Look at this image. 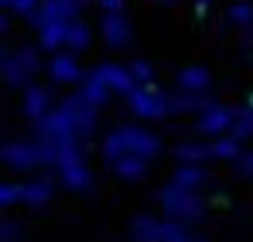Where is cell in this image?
I'll return each mask as SVG.
<instances>
[{
  "instance_id": "obj_1",
  "label": "cell",
  "mask_w": 253,
  "mask_h": 242,
  "mask_svg": "<svg viewBox=\"0 0 253 242\" xmlns=\"http://www.w3.org/2000/svg\"><path fill=\"white\" fill-rule=\"evenodd\" d=\"M158 205H161L165 218L185 222V225L206 222V202H202V195H199V191H188V188H178L174 181H168V184L158 191Z\"/></svg>"
},
{
  "instance_id": "obj_2",
  "label": "cell",
  "mask_w": 253,
  "mask_h": 242,
  "mask_svg": "<svg viewBox=\"0 0 253 242\" xmlns=\"http://www.w3.org/2000/svg\"><path fill=\"white\" fill-rule=\"evenodd\" d=\"M42 48H14V44H3V55H0V72H3V82L7 89H28L31 79L42 72Z\"/></svg>"
},
{
  "instance_id": "obj_3",
  "label": "cell",
  "mask_w": 253,
  "mask_h": 242,
  "mask_svg": "<svg viewBox=\"0 0 253 242\" xmlns=\"http://www.w3.org/2000/svg\"><path fill=\"white\" fill-rule=\"evenodd\" d=\"M85 143L83 140H65L62 143V157H58V181H62V188H69V191H76V195H83L92 188V171H89V164H85Z\"/></svg>"
},
{
  "instance_id": "obj_4",
  "label": "cell",
  "mask_w": 253,
  "mask_h": 242,
  "mask_svg": "<svg viewBox=\"0 0 253 242\" xmlns=\"http://www.w3.org/2000/svg\"><path fill=\"white\" fill-rule=\"evenodd\" d=\"M126 106H130V113L137 116V120H168V92L161 89V85H130L124 92Z\"/></svg>"
},
{
  "instance_id": "obj_5",
  "label": "cell",
  "mask_w": 253,
  "mask_h": 242,
  "mask_svg": "<svg viewBox=\"0 0 253 242\" xmlns=\"http://www.w3.org/2000/svg\"><path fill=\"white\" fill-rule=\"evenodd\" d=\"M58 109L72 120V130H76V137L79 140H89V137H96V120H99V109L85 99L83 92H72V96H65L62 103H58Z\"/></svg>"
},
{
  "instance_id": "obj_6",
  "label": "cell",
  "mask_w": 253,
  "mask_h": 242,
  "mask_svg": "<svg viewBox=\"0 0 253 242\" xmlns=\"http://www.w3.org/2000/svg\"><path fill=\"white\" fill-rule=\"evenodd\" d=\"M0 161L14 174H28V171L42 167V143L38 140H7L0 150Z\"/></svg>"
},
{
  "instance_id": "obj_7",
  "label": "cell",
  "mask_w": 253,
  "mask_h": 242,
  "mask_svg": "<svg viewBox=\"0 0 253 242\" xmlns=\"http://www.w3.org/2000/svg\"><path fill=\"white\" fill-rule=\"evenodd\" d=\"M83 3H85V0H42V7L28 17V24H31L35 31H42L44 24H51V21H65V24H72V21H79Z\"/></svg>"
},
{
  "instance_id": "obj_8",
  "label": "cell",
  "mask_w": 253,
  "mask_h": 242,
  "mask_svg": "<svg viewBox=\"0 0 253 242\" xmlns=\"http://www.w3.org/2000/svg\"><path fill=\"white\" fill-rule=\"evenodd\" d=\"M233 123H236V109H233V106H226V103H209V106L195 116V130H199L202 137L215 140V137L229 133Z\"/></svg>"
},
{
  "instance_id": "obj_9",
  "label": "cell",
  "mask_w": 253,
  "mask_h": 242,
  "mask_svg": "<svg viewBox=\"0 0 253 242\" xmlns=\"http://www.w3.org/2000/svg\"><path fill=\"white\" fill-rule=\"evenodd\" d=\"M85 72L83 65H79V55L76 51H55L51 58H48V79L55 82V85H83L85 82Z\"/></svg>"
},
{
  "instance_id": "obj_10",
  "label": "cell",
  "mask_w": 253,
  "mask_h": 242,
  "mask_svg": "<svg viewBox=\"0 0 253 242\" xmlns=\"http://www.w3.org/2000/svg\"><path fill=\"white\" fill-rule=\"evenodd\" d=\"M120 133H124V143H126L130 154H140V157H147V161H154V157L165 154V140H161L158 133H151L147 126H130V123H124Z\"/></svg>"
},
{
  "instance_id": "obj_11",
  "label": "cell",
  "mask_w": 253,
  "mask_h": 242,
  "mask_svg": "<svg viewBox=\"0 0 253 242\" xmlns=\"http://www.w3.org/2000/svg\"><path fill=\"white\" fill-rule=\"evenodd\" d=\"M55 109V92L48 89V85H28V89H21V113H24V120L38 123L42 116H48Z\"/></svg>"
},
{
  "instance_id": "obj_12",
  "label": "cell",
  "mask_w": 253,
  "mask_h": 242,
  "mask_svg": "<svg viewBox=\"0 0 253 242\" xmlns=\"http://www.w3.org/2000/svg\"><path fill=\"white\" fill-rule=\"evenodd\" d=\"M99 35H103V41L113 51H120V48H126L133 41V24H130V17H126L124 10L120 14H103L99 17Z\"/></svg>"
},
{
  "instance_id": "obj_13",
  "label": "cell",
  "mask_w": 253,
  "mask_h": 242,
  "mask_svg": "<svg viewBox=\"0 0 253 242\" xmlns=\"http://www.w3.org/2000/svg\"><path fill=\"white\" fill-rule=\"evenodd\" d=\"M130 242H168V218L161 215H133L130 218Z\"/></svg>"
},
{
  "instance_id": "obj_14",
  "label": "cell",
  "mask_w": 253,
  "mask_h": 242,
  "mask_svg": "<svg viewBox=\"0 0 253 242\" xmlns=\"http://www.w3.org/2000/svg\"><path fill=\"white\" fill-rule=\"evenodd\" d=\"M209 103H215L209 92H185V89H174L168 92V116H188V113H202Z\"/></svg>"
},
{
  "instance_id": "obj_15",
  "label": "cell",
  "mask_w": 253,
  "mask_h": 242,
  "mask_svg": "<svg viewBox=\"0 0 253 242\" xmlns=\"http://www.w3.org/2000/svg\"><path fill=\"white\" fill-rule=\"evenodd\" d=\"M110 167H113V174H117L124 184H140V181L147 177V171H151V161L140 157V154H126L120 161H113Z\"/></svg>"
},
{
  "instance_id": "obj_16",
  "label": "cell",
  "mask_w": 253,
  "mask_h": 242,
  "mask_svg": "<svg viewBox=\"0 0 253 242\" xmlns=\"http://www.w3.org/2000/svg\"><path fill=\"white\" fill-rule=\"evenodd\" d=\"M171 157L178 164H206L212 161V140H178L171 147Z\"/></svg>"
},
{
  "instance_id": "obj_17",
  "label": "cell",
  "mask_w": 253,
  "mask_h": 242,
  "mask_svg": "<svg viewBox=\"0 0 253 242\" xmlns=\"http://www.w3.org/2000/svg\"><path fill=\"white\" fill-rule=\"evenodd\" d=\"M92 72H96L99 79L106 82V85H110L113 92H120V96H124L126 89L133 85V75H130V65H120V62H99V65H96Z\"/></svg>"
},
{
  "instance_id": "obj_18",
  "label": "cell",
  "mask_w": 253,
  "mask_h": 242,
  "mask_svg": "<svg viewBox=\"0 0 253 242\" xmlns=\"http://www.w3.org/2000/svg\"><path fill=\"white\" fill-rule=\"evenodd\" d=\"M55 198V177H31L24 181V205L28 208H44V205Z\"/></svg>"
},
{
  "instance_id": "obj_19",
  "label": "cell",
  "mask_w": 253,
  "mask_h": 242,
  "mask_svg": "<svg viewBox=\"0 0 253 242\" xmlns=\"http://www.w3.org/2000/svg\"><path fill=\"white\" fill-rule=\"evenodd\" d=\"M171 181H174L178 188L202 191V188L209 184V174H206V167H202V164H178V167L171 171Z\"/></svg>"
},
{
  "instance_id": "obj_20",
  "label": "cell",
  "mask_w": 253,
  "mask_h": 242,
  "mask_svg": "<svg viewBox=\"0 0 253 242\" xmlns=\"http://www.w3.org/2000/svg\"><path fill=\"white\" fill-rule=\"evenodd\" d=\"M174 82H178V89H185V92H209L212 89V72L206 65H185Z\"/></svg>"
},
{
  "instance_id": "obj_21",
  "label": "cell",
  "mask_w": 253,
  "mask_h": 242,
  "mask_svg": "<svg viewBox=\"0 0 253 242\" xmlns=\"http://www.w3.org/2000/svg\"><path fill=\"white\" fill-rule=\"evenodd\" d=\"M79 92H83V96L92 103V106H96V109H106V106H110V99H113V89L99 79L96 72H89V75H85V82L79 85Z\"/></svg>"
},
{
  "instance_id": "obj_22",
  "label": "cell",
  "mask_w": 253,
  "mask_h": 242,
  "mask_svg": "<svg viewBox=\"0 0 253 242\" xmlns=\"http://www.w3.org/2000/svg\"><path fill=\"white\" fill-rule=\"evenodd\" d=\"M65 38H69V24L65 21H51V24H44L42 31H38V48L55 55V51L65 48Z\"/></svg>"
},
{
  "instance_id": "obj_23",
  "label": "cell",
  "mask_w": 253,
  "mask_h": 242,
  "mask_svg": "<svg viewBox=\"0 0 253 242\" xmlns=\"http://www.w3.org/2000/svg\"><path fill=\"white\" fill-rule=\"evenodd\" d=\"M243 140L240 137H233V133H222V137H215L212 140V161H240L243 157Z\"/></svg>"
},
{
  "instance_id": "obj_24",
  "label": "cell",
  "mask_w": 253,
  "mask_h": 242,
  "mask_svg": "<svg viewBox=\"0 0 253 242\" xmlns=\"http://www.w3.org/2000/svg\"><path fill=\"white\" fill-rule=\"evenodd\" d=\"M89 44H92V31H89V24H85L83 17H79V21H72V24H69L65 48H69V51H76V55H83Z\"/></svg>"
},
{
  "instance_id": "obj_25",
  "label": "cell",
  "mask_w": 253,
  "mask_h": 242,
  "mask_svg": "<svg viewBox=\"0 0 253 242\" xmlns=\"http://www.w3.org/2000/svg\"><path fill=\"white\" fill-rule=\"evenodd\" d=\"M226 14H229V24L233 28H240V31H250L253 28V3L250 0H236Z\"/></svg>"
},
{
  "instance_id": "obj_26",
  "label": "cell",
  "mask_w": 253,
  "mask_h": 242,
  "mask_svg": "<svg viewBox=\"0 0 253 242\" xmlns=\"http://www.w3.org/2000/svg\"><path fill=\"white\" fill-rule=\"evenodd\" d=\"M229 133H233V137H240L243 143L253 137V106H250V103L236 109V123H233V130H229Z\"/></svg>"
},
{
  "instance_id": "obj_27",
  "label": "cell",
  "mask_w": 253,
  "mask_h": 242,
  "mask_svg": "<svg viewBox=\"0 0 253 242\" xmlns=\"http://www.w3.org/2000/svg\"><path fill=\"white\" fill-rule=\"evenodd\" d=\"M0 205L10 211V208H17V205H24V184L21 181H3L0 184Z\"/></svg>"
},
{
  "instance_id": "obj_28",
  "label": "cell",
  "mask_w": 253,
  "mask_h": 242,
  "mask_svg": "<svg viewBox=\"0 0 253 242\" xmlns=\"http://www.w3.org/2000/svg\"><path fill=\"white\" fill-rule=\"evenodd\" d=\"M130 75H133L137 85H151L154 82V65L147 58H137V62H130Z\"/></svg>"
},
{
  "instance_id": "obj_29",
  "label": "cell",
  "mask_w": 253,
  "mask_h": 242,
  "mask_svg": "<svg viewBox=\"0 0 253 242\" xmlns=\"http://www.w3.org/2000/svg\"><path fill=\"white\" fill-rule=\"evenodd\" d=\"M24 239V225L17 222V218H3V225H0V242H21Z\"/></svg>"
},
{
  "instance_id": "obj_30",
  "label": "cell",
  "mask_w": 253,
  "mask_h": 242,
  "mask_svg": "<svg viewBox=\"0 0 253 242\" xmlns=\"http://www.w3.org/2000/svg\"><path fill=\"white\" fill-rule=\"evenodd\" d=\"M38 7H42V0H10L7 3V10L10 14H21V17H31Z\"/></svg>"
},
{
  "instance_id": "obj_31",
  "label": "cell",
  "mask_w": 253,
  "mask_h": 242,
  "mask_svg": "<svg viewBox=\"0 0 253 242\" xmlns=\"http://www.w3.org/2000/svg\"><path fill=\"white\" fill-rule=\"evenodd\" d=\"M233 167H236L240 177H253V150H243V157L233 161Z\"/></svg>"
},
{
  "instance_id": "obj_32",
  "label": "cell",
  "mask_w": 253,
  "mask_h": 242,
  "mask_svg": "<svg viewBox=\"0 0 253 242\" xmlns=\"http://www.w3.org/2000/svg\"><path fill=\"white\" fill-rule=\"evenodd\" d=\"M99 7H103V14H120L126 10V0H99Z\"/></svg>"
},
{
  "instance_id": "obj_33",
  "label": "cell",
  "mask_w": 253,
  "mask_h": 242,
  "mask_svg": "<svg viewBox=\"0 0 253 242\" xmlns=\"http://www.w3.org/2000/svg\"><path fill=\"white\" fill-rule=\"evenodd\" d=\"M174 242H209V239H199V236H192V232H185L181 239H174Z\"/></svg>"
},
{
  "instance_id": "obj_34",
  "label": "cell",
  "mask_w": 253,
  "mask_h": 242,
  "mask_svg": "<svg viewBox=\"0 0 253 242\" xmlns=\"http://www.w3.org/2000/svg\"><path fill=\"white\" fill-rule=\"evenodd\" d=\"M209 3H212V0H195V7H199V10H206Z\"/></svg>"
},
{
  "instance_id": "obj_35",
  "label": "cell",
  "mask_w": 253,
  "mask_h": 242,
  "mask_svg": "<svg viewBox=\"0 0 253 242\" xmlns=\"http://www.w3.org/2000/svg\"><path fill=\"white\" fill-rule=\"evenodd\" d=\"M158 3H161V7H174L178 0H158Z\"/></svg>"
},
{
  "instance_id": "obj_36",
  "label": "cell",
  "mask_w": 253,
  "mask_h": 242,
  "mask_svg": "<svg viewBox=\"0 0 253 242\" xmlns=\"http://www.w3.org/2000/svg\"><path fill=\"white\" fill-rule=\"evenodd\" d=\"M7 3H10V0H3V10H7Z\"/></svg>"
},
{
  "instance_id": "obj_37",
  "label": "cell",
  "mask_w": 253,
  "mask_h": 242,
  "mask_svg": "<svg viewBox=\"0 0 253 242\" xmlns=\"http://www.w3.org/2000/svg\"><path fill=\"white\" fill-rule=\"evenodd\" d=\"M85 3H99V0H85Z\"/></svg>"
},
{
  "instance_id": "obj_38",
  "label": "cell",
  "mask_w": 253,
  "mask_h": 242,
  "mask_svg": "<svg viewBox=\"0 0 253 242\" xmlns=\"http://www.w3.org/2000/svg\"><path fill=\"white\" fill-rule=\"evenodd\" d=\"M250 106H253V92H250Z\"/></svg>"
}]
</instances>
